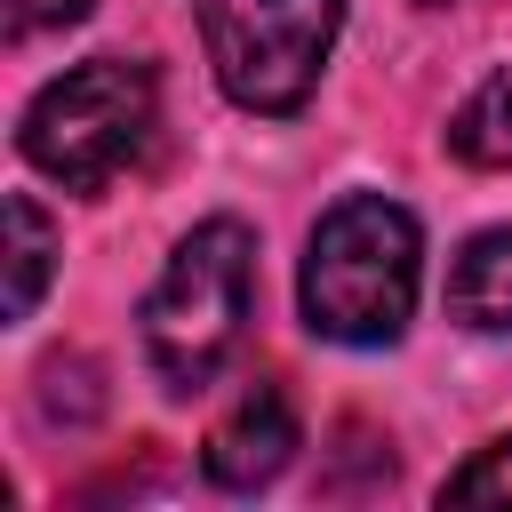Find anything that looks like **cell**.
<instances>
[{"instance_id": "8992f818", "label": "cell", "mask_w": 512, "mask_h": 512, "mask_svg": "<svg viewBox=\"0 0 512 512\" xmlns=\"http://www.w3.org/2000/svg\"><path fill=\"white\" fill-rule=\"evenodd\" d=\"M448 312L472 336H512V224L472 232L448 264Z\"/></svg>"}, {"instance_id": "30bf717a", "label": "cell", "mask_w": 512, "mask_h": 512, "mask_svg": "<svg viewBox=\"0 0 512 512\" xmlns=\"http://www.w3.org/2000/svg\"><path fill=\"white\" fill-rule=\"evenodd\" d=\"M8 8V40H32V32H64V24H80L96 0H0Z\"/></svg>"}, {"instance_id": "6da1fadb", "label": "cell", "mask_w": 512, "mask_h": 512, "mask_svg": "<svg viewBox=\"0 0 512 512\" xmlns=\"http://www.w3.org/2000/svg\"><path fill=\"white\" fill-rule=\"evenodd\" d=\"M416 280H424V232L400 200L384 192H352L336 200L312 240H304V272H296V304L304 328L352 352L400 344L408 312H416Z\"/></svg>"}, {"instance_id": "52a82bcc", "label": "cell", "mask_w": 512, "mask_h": 512, "mask_svg": "<svg viewBox=\"0 0 512 512\" xmlns=\"http://www.w3.org/2000/svg\"><path fill=\"white\" fill-rule=\"evenodd\" d=\"M448 152L464 168H512V72H488L448 112Z\"/></svg>"}, {"instance_id": "3957f363", "label": "cell", "mask_w": 512, "mask_h": 512, "mask_svg": "<svg viewBox=\"0 0 512 512\" xmlns=\"http://www.w3.org/2000/svg\"><path fill=\"white\" fill-rule=\"evenodd\" d=\"M152 128H160V80H152V64H136V56H88L72 72H56L24 104L16 152L48 184L96 200L112 176H128L144 160Z\"/></svg>"}, {"instance_id": "5b68a950", "label": "cell", "mask_w": 512, "mask_h": 512, "mask_svg": "<svg viewBox=\"0 0 512 512\" xmlns=\"http://www.w3.org/2000/svg\"><path fill=\"white\" fill-rule=\"evenodd\" d=\"M288 456H296V400H288L280 376H256V384L216 416V432H208V448H200V472H208L216 488L248 496V488H272V480L288 472Z\"/></svg>"}, {"instance_id": "ba28073f", "label": "cell", "mask_w": 512, "mask_h": 512, "mask_svg": "<svg viewBox=\"0 0 512 512\" xmlns=\"http://www.w3.org/2000/svg\"><path fill=\"white\" fill-rule=\"evenodd\" d=\"M56 272V232L32 192H8V320H32L40 288Z\"/></svg>"}, {"instance_id": "7a4b0ae2", "label": "cell", "mask_w": 512, "mask_h": 512, "mask_svg": "<svg viewBox=\"0 0 512 512\" xmlns=\"http://www.w3.org/2000/svg\"><path fill=\"white\" fill-rule=\"evenodd\" d=\"M256 304V240L240 216H208L168 248V272L144 296V360L160 376V392L192 400L224 376V360L240 352Z\"/></svg>"}, {"instance_id": "277c9868", "label": "cell", "mask_w": 512, "mask_h": 512, "mask_svg": "<svg viewBox=\"0 0 512 512\" xmlns=\"http://www.w3.org/2000/svg\"><path fill=\"white\" fill-rule=\"evenodd\" d=\"M216 88L240 112H296L320 88V64L344 32V0H192Z\"/></svg>"}, {"instance_id": "9c48e42d", "label": "cell", "mask_w": 512, "mask_h": 512, "mask_svg": "<svg viewBox=\"0 0 512 512\" xmlns=\"http://www.w3.org/2000/svg\"><path fill=\"white\" fill-rule=\"evenodd\" d=\"M440 504H512V432L440 480Z\"/></svg>"}]
</instances>
